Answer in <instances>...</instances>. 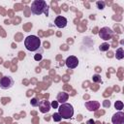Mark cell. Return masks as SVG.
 <instances>
[{
  "label": "cell",
  "mask_w": 124,
  "mask_h": 124,
  "mask_svg": "<svg viewBox=\"0 0 124 124\" xmlns=\"http://www.w3.org/2000/svg\"><path fill=\"white\" fill-rule=\"evenodd\" d=\"M86 124H95V122H94L93 119H89V120L86 121Z\"/></svg>",
  "instance_id": "obj_22"
},
{
  "label": "cell",
  "mask_w": 124,
  "mask_h": 124,
  "mask_svg": "<svg viewBox=\"0 0 124 124\" xmlns=\"http://www.w3.org/2000/svg\"><path fill=\"white\" fill-rule=\"evenodd\" d=\"M34 59H35L36 61H40V60L42 59V53H37V54H35V55H34Z\"/></svg>",
  "instance_id": "obj_19"
},
{
  "label": "cell",
  "mask_w": 124,
  "mask_h": 124,
  "mask_svg": "<svg viewBox=\"0 0 124 124\" xmlns=\"http://www.w3.org/2000/svg\"><path fill=\"white\" fill-rule=\"evenodd\" d=\"M57 108H58V113L64 119H70L74 115V107L69 103L61 104Z\"/></svg>",
  "instance_id": "obj_3"
},
{
  "label": "cell",
  "mask_w": 124,
  "mask_h": 124,
  "mask_svg": "<svg viewBox=\"0 0 124 124\" xmlns=\"http://www.w3.org/2000/svg\"><path fill=\"white\" fill-rule=\"evenodd\" d=\"M48 5L45 0H34L31 3V13L34 16H40L45 14L46 16L48 15Z\"/></svg>",
  "instance_id": "obj_1"
},
{
  "label": "cell",
  "mask_w": 124,
  "mask_h": 124,
  "mask_svg": "<svg viewBox=\"0 0 124 124\" xmlns=\"http://www.w3.org/2000/svg\"><path fill=\"white\" fill-rule=\"evenodd\" d=\"M92 78H93V81H94V82H101V81H102V80H101V77H100L99 75H94Z\"/></svg>",
  "instance_id": "obj_18"
},
{
  "label": "cell",
  "mask_w": 124,
  "mask_h": 124,
  "mask_svg": "<svg viewBox=\"0 0 124 124\" xmlns=\"http://www.w3.org/2000/svg\"><path fill=\"white\" fill-rule=\"evenodd\" d=\"M84 106L88 111H95L100 108V103L98 101H87Z\"/></svg>",
  "instance_id": "obj_9"
},
{
  "label": "cell",
  "mask_w": 124,
  "mask_h": 124,
  "mask_svg": "<svg viewBox=\"0 0 124 124\" xmlns=\"http://www.w3.org/2000/svg\"><path fill=\"white\" fill-rule=\"evenodd\" d=\"M57 101H52V103L50 104V107H52L53 108H57Z\"/></svg>",
  "instance_id": "obj_20"
},
{
  "label": "cell",
  "mask_w": 124,
  "mask_h": 124,
  "mask_svg": "<svg viewBox=\"0 0 124 124\" xmlns=\"http://www.w3.org/2000/svg\"><path fill=\"white\" fill-rule=\"evenodd\" d=\"M109 44L108 43H103V44H101L100 45V46H99V49L101 50V51H107V50H108V48H109Z\"/></svg>",
  "instance_id": "obj_13"
},
{
  "label": "cell",
  "mask_w": 124,
  "mask_h": 124,
  "mask_svg": "<svg viewBox=\"0 0 124 124\" xmlns=\"http://www.w3.org/2000/svg\"><path fill=\"white\" fill-rule=\"evenodd\" d=\"M65 64H66L68 69H75L78 65V57H76L74 55H70L67 57Z\"/></svg>",
  "instance_id": "obj_6"
},
{
  "label": "cell",
  "mask_w": 124,
  "mask_h": 124,
  "mask_svg": "<svg viewBox=\"0 0 124 124\" xmlns=\"http://www.w3.org/2000/svg\"><path fill=\"white\" fill-rule=\"evenodd\" d=\"M114 107H115V108H116L118 111L122 110V109H123V103H122V101H116V102L114 103Z\"/></svg>",
  "instance_id": "obj_14"
},
{
  "label": "cell",
  "mask_w": 124,
  "mask_h": 124,
  "mask_svg": "<svg viewBox=\"0 0 124 124\" xmlns=\"http://www.w3.org/2000/svg\"><path fill=\"white\" fill-rule=\"evenodd\" d=\"M51 107H50V103L46 100H44V101H40V104H39V109L42 113H46L50 110Z\"/></svg>",
  "instance_id": "obj_10"
},
{
  "label": "cell",
  "mask_w": 124,
  "mask_h": 124,
  "mask_svg": "<svg viewBox=\"0 0 124 124\" xmlns=\"http://www.w3.org/2000/svg\"><path fill=\"white\" fill-rule=\"evenodd\" d=\"M30 104L32 107H39V104H40V101H38L37 98H32L31 101H30Z\"/></svg>",
  "instance_id": "obj_17"
},
{
  "label": "cell",
  "mask_w": 124,
  "mask_h": 124,
  "mask_svg": "<svg viewBox=\"0 0 124 124\" xmlns=\"http://www.w3.org/2000/svg\"><path fill=\"white\" fill-rule=\"evenodd\" d=\"M114 56H115V58L117 60H122L124 58V50H123V48L122 47H118L116 49V52H115Z\"/></svg>",
  "instance_id": "obj_12"
},
{
  "label": "cell",
  "mask_w": 124,
  "mask_h": 124,
  "mask_svg": "<svg viewBox=\"0 0 124 124\" xmlns=\"http://www.w3.org/2000/svg\"><path fill=\"white\" fill-rule=\"evenodd\" d=\"M52 119H53L54 122H59V121H61L62 117H61V115H60L58 112H54V113L52 114Z\"/></svg>",
  "instance_id": "obj_16"
},
{
  "label": "cell",
  "mask_w": 124,
  "mask_h": 124,
  "mask_svg": "<svg viewBox=\"0 0 124 124\" xmlns=\"http://www.w3.org/2000/svg\"><path fill=\"white\" fill-rule=\"evenodd\" d=\"M24 46L27 50L32 52H37L41 48V40L35 35H29L24 40Z\"/></svg>",
  "instance_id": "obj_2"
},
{
  "label": "cell",
  "mask_w": 124,
  "mask_h": 124,
  "mask_svg": "<svg viewBox=\"0 0 124 124\" xmlns=\"http://www.w3.org/2000/svg\"><path fill=\"white\" fill-rule=\"evenodd\" d=\"M106 7V3L104 1H97L96 2V8L99 10H104Z\"/></svg>",
  "instance_id": "obj_15"
},
{
  "label": "cell",
  "mask_w": 124,
  "mask_h": 124,
  "mask_svg": "<svg viewBox=\"0 0 124 124\" xmlns=\"http://www.w3.org/2000/svg\"><path fill=\"white\" fill-rule=\"evenodd\" d=\"M99 37L102 39V40H104V41H108V40H110L111 38H112V36H113V31L109 28V27H108V26H105V27H102L100 30H99Z\"/></svg>",
  "instance_id": "obj_5"
},
{
  "label": "cell",
  "mask_w": 124,
  "mask_h": 124,
  "mask_svg": "<svg viewBox=\"0 0 124 124\" xmlns=\"http://www.w3.org/2000/svg\"><path fill=\"white\" fill-rule=\"evenodd\" d=\"M112 124H124V112L122 110L117 111L111 117Z\"/></svg>",
  "instance_id": "obj_7"
},
{
  "label": "cell",
  "mask_w": 124,
  "mask_h": 124,
  "mask_svg": "<svg viewBox=\"0 0 124 124\" xmlns=\"http://www.w3.org/2000/svg\"><path fill=\"white\" fill-rule=\"evenodd\" d=\"M14 84H15V80L10 76H4L0 78V88L1 89H4V90L10 89L14 86Z\"/></svg>",
  "instance_id": "obj_4"
},
{
  "label": "cell",
  "mask_w": 124,
  "mask_h": 124,
  "mask_svg": "<svg viewBox=\"0 0 124 124\" xmlns=\"http://www.w3.org/2000/svg\"><path fill=\"white\" fill-rule=\"evenodd\" d=\"M67 23H68V20H67V18L65 16H57L54 18V24L58 28H65L67 26Z\"/></svg>",
  "instance_id": "obj_8"
},
{
  "label": "cell",
  "mask_w": 124,
  "mask_h": 124,
  "mask_svg": "<svg viewBox=\"0 0 124 124\" xmlns=\"http://www.w3.org/2000/svg\"><path fill=\"white\" fill-rule=\"evenodd\" d=\"M110 106V103H109V101H105L104 102V107L105 108H107V107H109Z\"/></svg>",
  "instance_id": "obj_21"
},
{
  "label": "cell",
  "mask_w": 124,
  "mask_h": 124,
  "mask_svg": "<svg viewBox=\"0 0 124 124\" xmlns=\"http://www.w3.org/2000/svg\"><path fill=\"white\" fill-rule=\"evenodd\" d=\"M68 99H69V94L66 93V92H64V91L58 92V94H57V96H56V101H57L58 103H60V104L67 103Z\"/></svg>",
  "instance_id": "obj_11"
}]
</instances>
